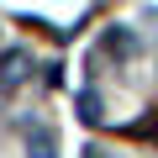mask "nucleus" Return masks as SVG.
I'll use <instances>...</instances> for the list:
<instances>
[{"label": "nucleus", "mask_w": 158, "mask_h": 158, "mask_svg": "<svg viewBox=\"0 0 158 158\" xmlns=\"http://www.w3.org/2000/svg\"><path fill=\"white\" fill-rule=\"evenodd\" d=\"M27 74H32V58L21 48H6V53H0V106L11 100V90L27 85Z\"/></svg>", "instance_id": "nucleus-1"}, {"label": "nucleus", "mask_w": 158, "mask_h": 158, "mask_svg": "<svg viewBox=\"0 0 158 158\" xmlns=\"http://www.w3.org/2000/svg\"><path fill=\"white\" fill-rule=\"evenodd\" d=\"M106 53L127 63V58H137V37H132L127 27H111V32H106Z\"/></svg>", "instance_id": "nucleus-2"}, {"label": "nucleus", "mask_w": 158, "mask_h": 158, "mask_svg": "<svg viewBox=\"0 0 158 158\" xmlns=\"http://www.w3.org/2000/svg\"><path fill=\"white\" fill-rule=\"evenodd\" d=\"M27 158H58V142L48 127H27Z\"/></svg>", "instance_id": "nucleus-3"}, {"label": "nucleus", "mask_w": 158, "mask_h": 158, "mask_svg": "<svg viewBox=\"0 0 158 158\" xmlns=\"http://www.w3.org/2000/svg\"><path fill=\"white\" fill-rule=\"evenodd\" d=\"M74 106H79V121H90V127H95V121L106 116V111H100V95H95V90H79V100H74Z\"/></svg>", "instance_id": "nucleus-4"}, {"label": "nucleus", "mask_w": 158, "mask_h": 158, "mask_svg": "<svg viewBox=\"0 0 158 158\" xmlns=\"http://www.w3.org/2000/svg\"><path fill=\"white\" fill-rule=\"evenodd\" d=\"M85 158H106V153H100V148H85Z\"/></svg>", "instance_id": "nucleus-5"}]
</instances>
